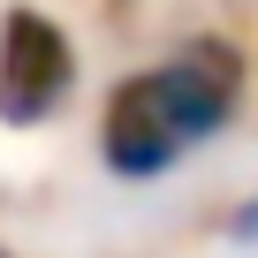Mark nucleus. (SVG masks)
<instances>
[{
    "instance_id": "nucleus-1",
    "label": "nucleus",
    "mask_w": 258,
    "mask_h": 258,
    "mask_svg": "<svg viewBox=\"0 0 258 258\" xmlns=\"http://www.w3.org/2000/svg\"><path fill=\"white\" fill-rule=\"evenodd\" d=\"M243 106V61L228 38H190L182 53L121 76L99 106V167L114 182H160L205 152Z\"/></svg>"
},
{
    "instance_id": "nucleus-3",
    "label": "nucleus",
    "mask_w": 258,
    "mask_h": 258,
    "mask_svg": "<svg viewBox=\"0 0 258 258\" xmlns=\"http://www.w3.org/2000/svg\"><path fill=\"white\" fill-rule=\"evenodd\" d=\"M220 228H228V243H250V250H258V198L228 205V220H220Z\"/></svg>"
},
{
    "instance_id": "nucleus-2",
    "label": "nucleus",
    "mask_w": 258,
    "mask_h": 258,
    "mask_svg": "<svg viewBox=\"0 0 258 258\" xmlns=\"http://www.w3.org/2000/svg\"><path fill=\"white\" fill-rule=\"evenodd\" d=\"M76 91V46L69 31L31 8V0H16L8 16H0V121L8 129H38L69 106Z\"/></svg>"
}]
</instances>
